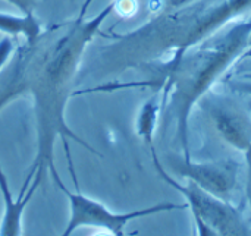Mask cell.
I'll use <instances>...</instances> for the list:
<instances>
[{"instance_id": "obj_1", "label": "cell", "mask_w": 251, "mask_h": 236, "mask_svg": "<svg viewBox=\"0 0 251 236\" xmlns=\"http://www.w3.org/2000/svg\"><path fill=\"white\" fill-rule=\"evenodd\" d=\"M91 1L93 0H85L78 18L71 24L68 31L47 47L43 54L34 62L28 54L25 81L26 88H29L34 97L38 153L22 185V191L28 189L34 178L43 179L46 170L50 172L56 167L53 162V147L57 137L62 138L68 163H72L69 156V138L85 147L90 153H97L82 138L74 134L65 122V106L71 97V84L78 71L84 50L118 4V0H112L96 16L87 19L85 13Z\"/></svg>"}, {"instance_id": "obj_2", "label": "cell", "mask_w": 251, "mask_h": 236, "mask_svg": "<svg viewBox=\"0 0 251 236\" xmlns=\"http://www.w3.org/2000/svg\"><path fill=\"white\" fill-rule=\"evenodd\" d=\"M251 47V16L232 21L212 37L191 48L162 84L176 119V138L182 156L191 159L188 145L190 116L196 104L241 60Z\"/></svg>"}, {"instance_id": "obj_3", "label": "cell", "mask_w": 251, "mask_h": 236, "mask_svg": "<svg viewBox=\"0 0 251 236\" xmlns=\"http://www.w3.org/2000/svg\"><path fill=\"white\" fill-rule=\"evenodd\" d=\"M150 153L159 176L185 198L187 207L191 210L193 214L196 235H251L250 226L244 220L243 213L235 206H232L231 201L222 200L204 191L190 179H187L185 184H181L165 170V167L162 166L157 157L156 148H150Z\"/></svg>"}, {"instance_id": "obj_4", "label": "cell", "mask_w": 251, "mask_h": 236, "mask_svg": "<svg viewBox=\"0 0 251 236\" xmlns=\"http://www.w3.org/2000/svg\"><path fill=\"white\" fill-rule=\"evenodd\" d=\"M50 173H51L54 184L65 194L69 203V220L62 234L63 236L72 235L79 228H94V229L106 231L109 232V235L124 236L126 225H129L132 220L165 213V212L181 210L187 207V203L184 204L160 203V204L140 209V210H132L126 213H115L109 207H106L103 203L82 195L79 189H76V192H71L63 184V181L59 178L56 167L50 170Z\"/></svg>"}, {"instance_id": "obj_5", "label": "cell", "mask_w": 251, "mask_h": 236, "mask_svg": "<svg viewBox=\"0 0 251 236\" xmlns=\"http://www.w3.org/2000/svg\"><path fill=\"white\" fill-rule=\"evenodd\" d=\"M222 141L240 153L251 147V116L238 104L212 90L199 101Z\"/></svg>"}, {"instance_id": "obj_6", "label": "cell", "mask_w": 251, "mask_h": 236, "mask_svg": "<svg viewBox=\"0 0 251 236\" xmlns=\"http://www.w3.org/2000/svg\"><path fill=\"white\" fill-rule=\"evenodd\" d=\"M174 170L197 184L204 191L229 201L237 189L240 178V163L232 159L194 162L184 156L174 157L171 162Z\"/></svg>"}, {"instance_id": "obj_7", "label": "cell", "mask_w": 251, "mask_h": 236, "mask_svg": "<svg viewBox=\"0 0 251 236\" xmlns=\"http://www.w3.org/2000/svg\"><path fill=\"white\" fill-rule=\"evenodd\" d=\"M40 179H32L25 194H19L16 200L10 194L7 178L0 166V192L4 200V214L0 223V235L1 236H18L22 235V214L25 212L26 204L31 201L35 189L40 185Z\"/></svg>"}, {"instance_id": "obj_8", "label": "cell", "mask_w": 251, "mask_h": 236, "mask_svg": "<svg viewBox=\"0 0 251 236\" xmlns=\"http://www.w3.org/2000/svg\"><path fill=\"white\" fill-rule=\"evenodd\" d=\"M0 32L12 37L22 35L26 41L28 47H34L41 37V24L31 15H12L6 12H0Z\"/></svg>"}, {"instance_id": "obj_9", "label": "cell", "mask_w": 251, "mask_h": 236, "mask_svg": "<svg viewBox=\"0 0 251 236\" xmlns=\"http://www.w3.org/2000/svg\"><path fill=\"white\" fill-rule=\"evenodd\" d=\"M165 98L166 97H165L163 90L159 91L143 104L137 116V123H135L137 134L149 148H154V132L157 126L159 112Z\"/></svg>"}, {"instance_id": "obj_10", "label": "cell", "mask_w": 251, "mask_h": 236, "mask_svg": "<svg viewBox=\"0 0 251 236\" xmlns=\"http://www.w3.org/2000/svg\"><path fill=\"white\" fill-rule=\"evenodd\" d=\"M232 91L251 97V73H238L237 79H226Z\"/></svg>"}, {"instance_id": "obj_11", "label": "cell", "mask_w": 251, "mask_h": 236, "mask_svg": "<svg viewBox=\"0 0 251 236\" xmlns=\"http://www.w3.org/2000/svg\"><path fill=\"white\" fill-rule=\"evenodd\" d=\"M13 48H15V44L9 35H6L3 40H0V72L4 68V65L9 62L10 56L13 54Z\"/></svg>"}, {"instance_id": "obj_12", "label": "cell", "mask_w": 251, "mask_h": 236, "mask_svg": "<svg viewBox=\"0 0 251 236\" xmlns=\"http://www.w3.org/2000/svg\"><path fill=\"white\" fill-rule=\"evenodd\" d=\"M4 1L15 6L22 15H31V13H34L38 0H4Z\"/></svg>"}, {"instance_id": "obj_13", "label": "cell", "mask_w": 251, "mask_h": 236, "mask_svg": "<svg viewBox=\"0 0 251 236\" xmlns=\"http://www.w3.org/2000/svg\"><path fill=\"white\" fill-rule=\"evenodd\" d=\"M246 162H247V175H246V195L251 209V147L244 153Z\"/></svg>"}, {"instance_id": "obj_14", "label": "cell", "mask_w": 251, "mask_h": 236, "mask_svg": "<svg viewBox=\"0 0 251 236\" xmlns=\"http://www.w3.org/2000/svg\"><path fill=\"white\" fill-rule=\"evenodd\" d=\"M235 73H237V75H238V73H251V56H249V57H244V59H243V62L240 60V63H238V66H237Z\"/></svg>"}, {"instance_id": "obj_15", "label": "cell", "mask_w": 251, "mask_h": 236, "mask_svg": "<svg viewBox=\"0 0 251 236\" xmlns=\"http://www.w3.org/2000/svg\"><path fill=\"white\" fill-rule=\"evenodd\" d=\"M194 1H197V0H166V9L184 7V6H188V4H191Z\"/></svg>"}, {"instance_id": "obj_16", "label": "cell", "mask_w": 251, "mask_h": 236, "mask_svg": "<svg viewBox=\"0 0 251 236\" xmlns=\"http://www.w3.org/2000/svg\"><path fill=\"white\" fill-rule=\"evenodd\" d=\"M249 56H251V47H250V48H249V50H247V51H246V53H244L243 59H244V57H249Z\"/></svg>"}]
</instances>
